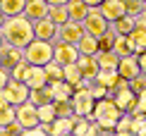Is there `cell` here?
<instances>
[{"mask_svg":"<svg viewBox=\"0 0 146 136\" xmlns=\"http://www.w3.org/2000/svg\"><path fill=\"white\" fill-rule=\"evenodd\" d=\"M0 34H3L5 43H12V46H17V48H27L29 43L36 38V34H34V22L29 19L27 15L7 17L5 24H3V29H0Z\"/></svg>","mask_w":146,"mask_h":136,"instance_id":"1","label":"cell"},{"mask_svg":"<svg viewBox=\"0 0 146 136\" xmlns=\"http://www.w3.org/2000/svg\"><path fill=\"white\" fill-rule=\"evenodd\" d=\"M122 115L125 112L117 108L115 98L106 96V98H101V100H96V108H94V112H91L89 119H98L101 127H103V134H110V131L115 134V127H117V122H120Z\"/></svg>","mask_w":146,"mask_h":136,"instance_id":"2","label":"cell"},{"mask_svg":"<svg viewBox=\"0 0 146 136\" xmlns=\"http://www.w3.org/2000/svg\"><path fill=\"white\" fill-rule=\"evenodd\" d=\"M53 55H55V43L46 38H34L24 48V57L31 65H48L53 60Z\"/></svg>","mask_w":146,"mask_h":136,"instance_id":"3","label":"cell"},{"mask_svg":"<svg viewBox=\"0 0 146 136\" xmlns=\"http://www.w3.org/2000/svg\"><path fill=\"white\" fill-rule=\"evenodd\" d=\"M82 24H84V29H86V34H91V36H103L108 29H110V22L103 17L101 7H91L86 19H84Z\"/></svg>","mask_w":146,"mask_h":136,"instance_id":"4","label":"cell"},{"mask_svg":"<svg viewBox=\"0 0 146 136\" xmlns=\"http://www.w3.org/2000/svg\"><path fill=\"white\" fill-rule=\"evenodd\" d=\"M5 91H7L12 105H22V103H27V100H29V93H31V88L27 86V81L15 79V77H10V81H7V86H5Z\"/></svg>","mask_w":146,"mask_h":136,"instance_id":"5","label":"cell"},{"mask_svg":"<svg viewBox=\"0 0 146 136\" xmlns=\"http://www.w3.org/2000/svg\"><path fill=\"white\" fill-rule=\"evenodd\" d=\"M79 48L77 43H67V41H55V55H53V60H58L60 65H72L79 60Z\"/></svg>","mask_w":146,"mask_h":136,"instance_id":"6","label":"cell"},{"mask_svg":"<svg viewBox=\"0 0 146 136\" xmlns=\"http://www.w3.org/2000/svg\"><path fill=\"white\" fill-rule=\"evenodd\" d=\"M86 34V29H84L82 22H67L62 24V26H58V41H67V43H79L82 41V36Z\"/></svg>","mask_w":146,"mask_h":136,"instance_id":"7","label":"cell"},{"mask_svg":"<svg viewBox=\"0 0 146 136\" xmlns=\"http://www.w3.org/2000/svg\"><path fill=\"white\" fill-rule=\"evenodd\" d=\"M17 119L24 124V129H31L38 124V105H34L31 100H27V103H22V105H17Z\"/></svg>","mask_w":146,"mask_h":136,"instance_id":"8","label":"cell"},{"mask_svg":"<svg viewBox=\"0 0 146 136\" xmlns=\"http://www.w3.org/2000/svg\"><path fill=\"white\" fill-rule=\"evenodd\" d=\"M113 98H115V103H117V108L122 110V112H132V110H137V105H139V93H134L129 86L115 91Z\"/></svg>","mask_w":146,"mask_h":136,"instance_id":"9","label":"cell"},{"mask_svg":"<svg viewBox=\"0 0 146 136\" xmlns=\"http://www.w3.org/2000/svg\"><path fill=\"white\" fill-rule=\"evenodd\" d=\"M98 7H101L103 17H106L110 24H113V22H117L120 17H125V15H127V5H125V0H103Z\"/></svg>","mask_w":146,"mask_h":136,"instance_id":"10","label":"cell"},{"mask_svg":"<svg viewBox=\"0 0 146 136\" xmlns=\"http://www.w3.org/2000/svg\"><path fill=\"white\" fill-rule=\"evenodd\" d=\"M0 57H3V67L12 69L17 62L24 60V48H17V46H12V43H3V46H0Z\"/></svg>","mask_w":146,"mask_h":136,"instance_id":"11","label":"cell"},{"mask_svg":"<svg viewBox=\"0 0 146 136\" xmlns=\"http://www.w3.org/2000/svg\"><path fill=\"white\" fill-rule=\"evenodd\" d=\"M34 34L36 38H46V41H58V24H53L48 17H43V19H36L34 22Z\"/></svg>","mask_w":146,"mask_h":136,"instance_id":"12","label":"cell"},{"mask_svg":"<svg viewBox=\"0 0 146 136\" xmlns=\"http://www.w3.org/2000/svg\"><path fill=\"white\" fill-rule=\"evenodd\" d=\"M24 81H27V86H29V88H41V86H46V84H48L46 67H43V65H29Z\"/></svg>","mask_w":146,"mask_h":136,"instance_id":"13","label":"cell"},{"mask_svg":"<svg viewBox=\"0 0 146 136\" xmlns=\"http://www.w3.org/2000/svg\"><path fill=\"white\" fill-rule=\"evenodd\" d=\"M117 72H120V77H125V79H134L137 74H141L137 55H122V57H120V65H117Z\"/></svg>","mask_w":146,"mask_h":136,"instance_id":"14","label":"cell"},{"mask_svg":"<svg viewBox=\"0 0 146 136\" xmlns=\"http://www.w3.org/2000/svg\"><path fill=\"white\" fill-rule=\"evenodd\" d=\"M48 7H50V3H48V0H27L24 15H27L31 22H36V19L48 17Z\"/></svg>","mask_w":146,"mask_h":136,"instance_id":"15","label":"cell"},{"mask_svg":"<svg viewBox=\"0 0 146 136\" xmlns=\"http://www.w3.org/2000/svg\"><path fill=\"white\" fill-rule=\"evenodd\" d=\"M77 65L82 67L84 77L91 79V81H94V79L98 77V72H101V65H98V57H96V55H79Z\"/></svg>","mask_w":146,"mask_h":136,"instance_id":"16","label":"cell"},{"mask_svg":"<svg viewBox=\"0 0 146 136\" xmlns=\"http://www.w3.org/2000/svg\"><path fill=\"white\" fill-rule=\"evenodd\" d=\"M115 53L122 57V55H137V43L132 38V34H125V36H117V41H115Z\"/></svg>","mask_w":146,"mask_h":136,"instance_id":"17","label":"cell"},{"mask_svg":"<svg viewBox=\"0 0 146 136\" xmlns=\"http://www.w3.org/2000/svg\"><path fill=\"white\" fill-rule=\"evenodd\" d=\"M89 5L84 0H67V12H70V19L72 22H84L89 15Z\"/></svg>","mask_w":146,"mask_h":136,"instance_id":"18","label":"cell"},{"mask_svg":"<svg viewBox=\"0 0 146 136\" xmlns=\"http://www.w3.org/2000/svg\"><path fill=\"white\" fill-rule=\"evenodd\" d=\"M29 100L34 105H46V103H53L55 98H53V88L50 84L41 86V88H31V93H29Z\"/></svg>","mask_w":146,"mask_h":136,"instance_id":"19","label":"cell"},{"mask_svg":"<svg viewBox=\"0 0 146 136\" xmlns=\"http://www.w3.org/2000/svg\"><path fill=\"white\" fill-rule=\"evenodd\" d=\"M77 48H79V53H82V55H98V50H101V46H98V36L84 34L82 41L77 43Z\"/></svg>","mask_w":146,"mask_h":136,"instance_id":"20","label":"cell"},{"mask_svg":"<svg viewBox=\"0 0 146 136\" xmlns=\"http://www.w3.org/2000/svg\"><path fill=\"white\" fill-rule=\"evenodd\" d=\"M50 88H53V98H55V100H65V98H72V96H74V86H72L70 81H65V79L53 81Z\"/></svg>","mask_w":146,"mask_h":136,"instance_id":"21","label":"cell"},{"mask_svg":"<svg viewBox=\"0 0 146 136\" xmlns=\"http://www.w3.org/2000/svg\"><path fill=\"white\" fill-rule=\"evenodd\" d=\"M120 79H122V77H120V72H117V69H101V72H98V77H96L94 81H98V84L106 86L108 91H113L115 86H117Z\"/></svg>","mask_w":146,"mask_h":136,"instance_id":"22","label":"cell"},{"mask_svg":"<svg viewBox=\"0 0 146 136\" xmlns=\"http://www.w3.org/2000/svg\"><path fill=\"white\" fill-rule=\"evenodd\" d=\"M48 19H50L53 24H58V26L67 24V22H70L67 5H50V7H48Z\"/></svg>","mask_w":146,"mask_h":136,"instance_id":"23","label":"cell"},{"mask_svg":"<svg viewBox=\"0 0 146 136\" xmlns=\"http://www.w3.org/2000/svg\"><path fill=\"white\" fill-rule=\"evenodd\" d=\"M110 26L115 29V34H117V36H125V34H132V31H134L137 19H134L132 15H125V17H120L117 22H113Z\"/></svg>","mask_w":146,"mask_h":136,"instance_id":"24","label":"cell"},{"mask_svg":"<svg viewBox=\"0 0 146 136\" xmlns=\"http://www.w3.org/2000/svg\"><path fill=\"white\" fill-rule=\"evenodd\" d=\"M74 131V119L70 117H55L53 122V136H65V134H72Z\"/></svg>","mask_w":146,"mask_h":136,"instance_id":"25","label":"cell"},{"mask_svg":"<svg viewBox=\"0 0 146 136\" xmlns=\"http://www.w3.org/2000/svg\"><path fill=\"white\" fill-rule=\"evenodd\" d=\"M96 57H98L101 69H117V65H120V55L115 50H101Z\"/></svg>","mask_w":146,"mask_h":136,"instance_id":"26","label":"cell"},{"mask_svg":"<svg viewBox=\"0 0 146 136\" xmlns=\"http://www.w3.org/2000/svg\"><path fill=\"white\" fill-rule=\"evenodd\" d=\"M27 0H0V10L5 12V17H15V15H24Z\"/></svg>","mask_w":146,"mask_h":136,"instance_id":"27","label":"cell"},{"mask_svg":"<svg viewBox=\"0 0 146 136\" xmlns=\"http://www.w3.org/2000/svg\"><path fill=\"white\" fill-rule=\"evenodd\" d=\"M84 72H82V67H79L77 62H72V65H65V81H70L72 86H77V84H82L84 81Z\"/></svg>","mask_w":146,"mask_h":136,"instance_id":"28","label":"cell"},{"mask_svg":"<svg viewBox=\"0 0 146 136\" xmlns=\"http://www.w3.org/2000/svg\"><path fill=\"white\" fill-rule=\"evenodd\" d=\"M46 67V74H48V84H53V81H60V79H65V65H60L58 60H50Z\"/></svg>","mask_w":146,"mask_h":136,"instance_id":"29","label":"cell"},{"mask_svg":"<svg viewBox=\"0 0 146 136\" xmlns=\"http://www.w3.org/2000/svg\"><path fill=\"white\" fill-rule=\"evenodd\" d=\"M115 134H117V136H129V134H137V127H134V122H132L129 112H125L122 117H120L117 127H115Z\"/></svg>","mask_w":146,"mask_h":136,"instance_id":"30","label":"cell"},{"mask_svg":"<svg viewBox=\"0 0 146 136\" xmlns=\"http://www.w3.org/2000/svg\"><path fill=\"white\" fill-rule=\"evenodd\" d=\"M55 117H58V112H55V105H53V103L38 105V119H41V122L53 124V122H55Z\"/></svg>","mask_w":146,"mask_h":136,"instance_id":"31","label":"cell"},{"mask_svg":"<svg viewBox=\"0 0 146 136\" xmlns=\"http://www.w3.org/2000/svg\"><path fill=\"white\" fill-rule=\"evenodd\" d=\"M115 41H117V34H115V29L110 26L103 36H98V46H101V50H113V48H115ZM101 50H98V53H101Z\"/></svg>","mask_w":146,"mask_h":136,"instance_id":"32","label":"cell"},{"mask_svg":"<svg viewBox=\"0 0 146 136\" xmlns=\"http://www.w3.org/2000/svg\"><path fill=\"white\" fill-rule=\"evenodd\" d=\"M17 119V105H5L0 108V127H7L10 122Z\"/></svg>","mask_w":146,"mask_h":136,"instance_id":"33","label":"cell"},{"mask_svg":"<svg viewBox=\"0 0 146 136\" xmlns=\"http://www.w3.org/2000/svg\"><path fill=\"white\" fill-rule=\"evenodd\" d=\"M53 105H55V112H58V117H70L72 112H74L72 98H65V100H53Z\"/></svg>","mask_w":146,"mask_h":136,"instance_id":"34","label":"cell"},{"mask_svg":"<svg viewBox=\"0 0 146 136\" xmlns=\"http://www.w3.org/2000/svg\"><path fill=\"white\" fill-rule=\"evenodd\" d=\"M72 134H74V136H91V122H89V117H79Z\"/></svg>","mask_w":146,"mask_h":136,"instance_id":"35","label":"cell"},{"mask_svg":"<svg viewBox=\"0 0 146 136\" xmlns=\"http://www.w3.org/2000/svg\"><path fill=\"white\" fill-rule=\"evenodd\" d=\"M132 38H134V43H137V55L141 53V50H146V29L134 26V31H132Z\"/></svg>","mask_w":146,"mask_h":136,"instance_id":"36","label":"cell"},{"mask_svg":"<svg viewBox=\"0 0 146 136\" xmlns=\"http://www.w3.org/2000/svg\"><path fill=\"white\" fill-rule=\"evenodd\" d=\"M29 65H31V62H29V60L24 57L22 62H17V65L10 69V77H15V79H22V81H24V77H27V69H29Z\"/></svg>","mask_w":146,"mask_h":136,"instance_id":"37","label":"cell"},{"mask_svg":"<svg viewBox=\"0 0 146 136\" xmlns=\"http://www.w3.org/2000/svg\"><path fill=\"white\" fill-rule=\"evenodd\" d=\"M125 5H127V15L132 17H137L139 12L146 10V0H125Z\"/></svg>","mask_w":146,"mask_h":136,"instance_id":"38","label":"cell"},{"mask_svg":"<svg viewBox=\"0 0 146 136\" xmlns=\"http://www.w3.org/2000/svg\"><path fill=\"white\" fill-rule=\"evenodd\" d=\"M129 88L134 91V93H144V91H146V74L144 72L137 74L134 79H129Z\"/></svg>","mask_w":146,"mask_h":136,"instance_id":"39","label":"cell"},{"mask_svg":"<svg viewBox=\"0 0 146 136\" xmlns=\"http://www.w3.org/2000/svg\"><path fill=\"white\" fill-rule=\"evenodd\" d=\"M7 81H10V69L7 67H0V88H5Z\"/></svg>","mask_w":146,"mask_h":136,"instance_id":"40","label":"cell"},{"mask_svg":"<svg viewBox=\"0 0 146 136\" xmlns=\"http://www.w3.org/2000/svg\"><path fill=\"white\" fill-rule=\"evenodd\" d=\"M5 105H12V103H10L7 91H5V88H0V108H5Z\"/></svg>","mask_w":146,"mask_h":136,"instance_id":"41","label":"cell"},{"mask_svg":"<svg viewBox=\"0 0 146 136\" xmlns=\"http://www.w3.org/2000/svg\"><path fill=\"white\" fill-rule=\"evenodd\" d=\"M137 60H139V67H141V72L146 74V50H141L137 55Z\"/></svg>","mask_w":146,"mask_h":136,"instance_id":"42","label":"cell"},{"mask_svg":"<svg viewBox=\"0 0 146 136\" xmlns=\"http://www.w3.org/2000/svg\"><path fill=\"white\" fill-rule=\"evenodd\" d=\"M139 110H141V112H146V91L144 93H139V105H137Z\"/></svg>","mask_w":146,"mask_h":136,"instance_id":"43","label":"cell"},{"mask_svg":"<svg viewBox=\"0 0 146 136\" xmlns=\"http://www.w3.org/2000/svg\"><path fill=\"white\" fill-rule=\"evenodd\" d=\"M137 134H139V136H146V117L137 124Z\"/></svg>","mask_w":146,"mask_h":136,"instance_id":"44","label":"cell"},{"mask_svg":"<svg viewBox=\"0 0 146 136\" xmlns=\"http://www.w3.org/2000/svg\"><path fill=\"white\" fill-rule=\"evenodd\" d=\"M84 3H86V5H89V7H98V5L103 3V0H84Z\"/></svg>","mask_w":146,"mask_h":136,"instance_id":"45","label":"cell"},{"mask_svg":"<svg viewBox=\"0 0 146 136\" xmlns=\"http://www.w3.org/2000/svg\"><path fill=\"white\" fill-rule=\"evenodd\" d=\"M50 5H67V0H48Z\"/></svg>","mask_w":146,"mask_h":136,"instance_id":"46","label":"cell"},{"mask_svg":"<svg viewBox=\"0 0 146 136\" xmlns=\"http://www.w3.org/2000/svg\"><path fill=\"white\" fill-rule=\"evenodd\" d=\"M5 19H7V17H5V12L0 10V29H3V24H5Z\"/></svg>","mask_w":146,"mask_h":136,"instance_id":"47","label":"cell"},{"mask_svg":"<svg viewBox=\"0 0 146 136\" xmlns=\"http://www.w3.org/2000/svg\"><path fill=\"white\" fill-rule=\"evenodd\" d=\"M3 43H5V38H3V34H0V46H3Z\"/></svg>","mask_w":146,"mask_h":136,"instance_id":"48","label":"cell"},{"mask_svg":"<svg viewBox=\"0 0 146 136\" xmlns=\"http://www.w3.org/2000/svg\"><path fill=\"white\" fill-rule=\"evenodd\" d=\"M0 67H3V57H0Z\"/></svg>","mask_w":146,"mask_h":136,"instance_id":"49","label":"cell"}]
</instances>
